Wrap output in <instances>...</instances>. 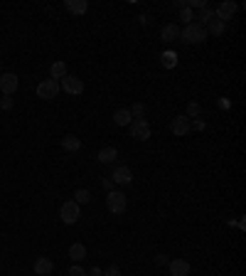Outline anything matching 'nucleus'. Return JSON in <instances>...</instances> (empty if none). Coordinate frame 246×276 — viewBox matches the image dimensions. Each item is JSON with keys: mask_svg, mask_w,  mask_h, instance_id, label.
I'll return each instance as SVG.
<instances>
[{"mask_svg": "<svg viewBox=\"0 0 246 276\" xmlns=\"http://www.w3.org/2000/svg\"><path fill=\"white\" fill-rule=\"evenodd\" d=\"M66 276H89V274H86V271H84L82 266H72V269H69V274H66Z\"/></svg>", "mask_w": 246, "mask_h": 276, "instance_id": "28", "label": "nucleus"}, {"mask_svg": "<svg viewBox=\"0 0 246 276\" xmlns=\"http://www.w3.org/2000/svg\"><path fill=\"white\" fill-rule=\"evenodd\" d=\"M168 269H170V276H190V271H192L187 259H172L168 264Z\"/></svg>", "mask_w": 246, "mask_h": 276, "instance_id": "10", "label": "nucleus"}, {"mask_svg": "<svg viewBox=\"0 0 246 276\" xmlns=\"http://www.w3.org/2000/svg\"><path fill=\"white\" fill-rule=\"evenodd\" d=\"M114 183H118V185H130L133 183V173H130V168H126V165H118L116 170H114Z\"/></svg>", "mask_w": 246, "mask_h": 276, "instance_id": "12", "label": "nucleus"}, {"mask_svg": "<svg viewBox=\"0 0 246 276\" xmlns=\"http://www.w3.org/2000/svg\"><path fill=\"white\" fill-rule=\"evenodd\" d=\"M234 15H236V3H232V0H224V3H219L214 8V18L216 20H222L224 25H226Z\"/></svg>", "mask_w": 246, "mask_h": 276, "instance_id": "7", "label": "nucleus"}, {"mask_svg": "<svg viewBox=\"0 0 246 276\" xmlns=\"http://www.w3.org/2000/svg\"><path fill=\"white\" fill-rule=\"evenodd\" d=\"M96 158H98L101 163H114V160L118 158V151H116L114 146H106V148H101V151H98Z\"/></svg>", "mask_w": 246, "mask_h": 276, "instance_id": "17", "label": "nucleus"}, {"mask_svg": "<svg viewBox=\"0 0 246 276\" xmlns=\"http://www.w3.org/2000/svg\"><path fill=\"white\" fill-rule=\"evenodd\" d=\"M212 18H214V8H210V5H207V8H202V10H200V15H194V20H200V25L210 23Z\"/></svg>", "mask_w": 246, "mask_h": 276, "instance_id": "21", "label": "nucleus"}, {"mask_svg": "<svg viewBox=\"0 0 246 276\" xmlns=\"http://www.w3.org/2000/svg\"><path fill=\"white\" fill-rule=\"evenodd\" d=\"M133 121V116H130V111L128 109H118V111H114V123L116 126H130Z\"/></svg>", "mask_w": 246, "mask_h": 276, "instance_id": "18", "label": "nucleus"}, {"mask_svg": "<svg viewBox=\"0 0 246 276\" xmlns=\"http://www.w3.org/2000/svg\"><path fill=\"white\" fill-rule=\"evenodd\" d=\"M190 128H192V121H190L187 116H175V119L170 121V131H172V136H187V133H190Z\"/></svg>", "mask_w": 246, "mask_h": 276, "instance_id": "9", "label": "nucleus"}, {"mask_svg": "<svg viewBox=\"0 0 246 276\" xmlns=\"http://www.w3.org/2000/svg\"><path fill=\"white\" fill-rule=\"evenodd\" d=\"M62 89L66 94H82L84 92V82H82L79 77H74V74H66V77L62 79Z\"/></svg>", "mask_w": 246, "mask_h": 276, "instance_id": "8", "label": "nucleus"}, {"mask_svg": "<svg viewBox=\"0 0 246 276\" xmlns=\"http://www.w3.org/2000/svg\"><path fill=\"white\" fill-rule=\"evenodd\" d=\"M69 72H66V64L64 62H54L52 67H50V77L54 79V82H60V79H64Z\"/></svg>", "mask_w": 246, "mask_h": 276, "instance_id": "16", "label": "nucleus"}, {"mask_svg": "<svg viewBox=\"0 0 246 276\" xmlns=\"http://www.w3.org/2000/svg\"><path fill=\"white\" fill-rule=\"evenodd\" d=\"M74 202H76V205H86V202H92V192L84 190V187L76 190V192H74Z\"/></svg>", "mask_w": 246, "mask_h": 276, "instance_id": "24", "label": "nucleus"}, {"mask_svg": "<svg viewBox=\"0 0 246 276\" xmlns=\"http://www.w3.org/2000/svg\"><path fill=\"white\" fill-rule=\"evenodd\" d=\"M207 32H212L214 37H219V35H224V30H226V25L222 23V20H216V18H212L210 23H207V28H204Z\"/></svg>", "mask_w": 246, "mask_h": 276, "instance_id": "20", "label": "nucleus"}, {"mask_svg": "<svg viewBox=\"0 0 246 276\" xmlns=\"http://www.w3.org/2000/svg\"><path fill=\"white\" fill-rule=\"evenodd\" d=\"M0 109H2V111H10V109H12V99H10V96H2V101H0Z\"/></svg>", "mask_w": 246, "mask_h": 276, "instance_id": "27", "label": "nucleus"}, {"mask_svg": "<svg viewBox=\"0 0 246 276\" xmlns=\"http://www.w3.org/2000/svg\"><path fill=\"white\" fill-rule=\"evenodd\" d=\"M200 114H202V106H200L197 101H190V104H187V114H184V116H187V119H197Z\"/></svg>", "mask_w": 246, "mask_h": 276, "instance_id": "25", "label": "nucleus"}, {"mask_svg": "<svg viewBox=\"0 0 246 276\" xmlns=\"http://www.w3.org/2000/svg\"><path fill=\"white\" fill-rule=\"evenodd\" d=\"M180 20H184V25H192L194 23V13H192V8H180Z\"/></svg>", "mask_w": 246, "mask_h": 276, "instance_id": "26", "label": "nucleus"}, {"mask_svg": "<svg viewBox=\"0 0 246 276\" xmlns=\"http://www.w3.org/2000/svg\"><path fill=\"white\" fill-rule=\"evenodd\" d=\"M57 94H60V82H54V79H44V82L37 84V96L44 99V101L57 99Z\"/></svg>", "mask_w": 246, "mask_h": 276, "instance_id": "5", "label": "nucleus"}, {"mask_svg": "<svg viewBox=\"0 0 246 276\" xmlns=\"http://www.w3.org/2000/svg\"><path fill=\"white\" fill-rule=\"evenodd\" d=\"M104 276H121V269H118V266H114V264H111V266H108V269H106V271H104Z\"/></svg>", "mask_w": 246, "mask_h": 276, "instance_id": "29", "label": "nucleus"}, {"mask_svg": "<svg viewBox=\"0 0 246 276\" xmlns=\"http://www.w3.org/2000/svg\"><path fill=\"white\" fill-rule=\"evenodd\" d=\"M18 87H20L18 74H12V72L0 74V92H2V96H12V94L18 92Z\"/></svg>", "mask_w": 246, "mask_h": 276, "instance_id": "6", "label": "nucleus"}, {"mask_svg": "<svg viewBox=\"0 0 246 276\" xmlns=\"http://www.w3.org/2000/svg\"><path fill=\"white\" fill-rule=\"evenodd\" d=\"M160 40H162V42H175V40H180V28H178L175 23L162 25V30H160Z\"/></svg>", "mask_w": 246, "mask_h": 276, "instance_id": "13", "label": "nucleus"}, {"mask_svg": "<svg viewBox=\"0 0 246 276\" xmlns=\"http://www.w3.org/2000/svg\"><path fill=\"white\" fill-rule=\"evenodd\" d=\"M128 128H130V138H136V141H148L150 133H153L150 123L146 121V119H140V121H130Z\"/></svg>", "mask_w": 246, "mask_h": 276, "instance_id": "4", "label": "nucleus"}, {"mask_svg": "<svg viewBox=\"0 0 246 276\" xmlns=\"http://www.w3.org/2000/svg\"><path fill=\"white\" fill-rule=\"evenodd\" d=\"M54 271V261L50 256H37L34 259V274L37 276H50Z\"/></svg>", "mask_w": 246, "mask_h": 276, "instance_id": "11", "label": "nucleus"}, {"mask_svg": "<svg viewBox=\"0 0 246 276\" xmlns=\"http://www.w3.org/2000/svg\"><path fill=\"white\" fill-rule=\"evenodd\" d=\"M64 8H66V13H72V15H84V13L89 10V3H86V0H64Z\"/></svg>", "mask_w": 246, "mask_h": 276, "instance_id": "14", "label": "nucleus"}, {"mask_svg": "<svg viewBox=\"0 0 246 276\" xmlns=\"http://www.w3.org/2000/svg\"><path fill=\"white\" fill-rule=\"evenodd\" d=\"M180 40H182L184 45H202V42L207 40V30H204V25H200V23L184 25L182 30H180Z\"/></svg>", "mask_w": 246, "mask_h": 276, "instance_id": "1", "label": "nucleus"}, {"mask_svg": "<svg viewBox=\"0 0 246 276\" xmlns=\"http://www.w3.org/2000/svg\"><path fill=\"white\" fill-rule=\"evenodd\" d=\"M89 276H104V271H101L98 266H92V271H89Z\"/></svg>", "mask_w": 246, "mask_h": 276, "instance_id": "30", "label": "nucleus"}, {"mask_svg": "<svg viewBox=\"0 0 246 276\" xmlns=\"http://www.w3.org/2000/svg\"><path fill=\"white\" fill-rule=\"evenodd\" d=\"M62 148L69 151V153H76V151L82 148V138H76V136H64V138H62Z\"/></svg>", "mask_w": 246, "mask_h": 276, "instance_id": "15", "label": "nucleus"}, {"mask_svg": "<svg viewBox=\"0 0 246 276\" xmlns=\"http://www.w3.org/2000/svg\"><path fill=\"white\" fill-rule=\"evenodd\" d=\"M160 62H162L165 69H172V67L178 64V55H175V52H162V55H160Z\"/></svg>", "mask_w": 246, "mask_h": 276, "instance_id": "22", "label": "nucleus"}, {"mask_svg": "<svg viewBox=\"0 0 246 276\" xmlns=\"http://www.w3.org/2000/svg\"><path fill=\"white\" fill-rule=\"evenodd\" d=\"M128 111H130V116H136V121H140V119H146V111H148V106H146V104H133Z\"/></svg>", "mask_w": 246, "mask_h": 276, "instance_id": "23", "label": "nucleus"}, {"mask_svg": "<svg viewBox=\"0 0 246 276\" xmlns=\"http://www.w3.org/2000/svg\"><path fill=\"white\" fill-rule=\"evenodd\" d=\"M84 256H86V246L84 244L74 242V244L69 246V259H72V261H82Z\"/></svg>", "mask_w": 246, "mask_h": 276, "instance_id": "19", "label": "nucleus"}, {"mask_svg": "<svg viewBox=\"0 0 246 276\" xmlns=\"http://www.w3.org/2000/svg\"><path fill=\"white\" fill-rule=\"evenodd\" d=\"M60 217L64 224H76L79 222V217H82V212H79V205L74 202V200H69V202H64L60 210Z\"/></svg>", "mask_w": 246, "mask_h": 276, "instance_id": "3", "label": "nucleus"}, {"mask_svg": "<svg viewBox=\"0 0 246 276\" xmlns=\"http://www.w3.org/2000/svg\"><path fill=\"white\" fill-rule=\"evenodd\" d=\"M106 207H108L111 215H123L126 207H128V200H126V195L118 192V190H108V195H106Z\"/></svg>", "mask_w": 246, "mask_h": 276, "instance_id": "2", "label": "nucleus"}]
</instances>
